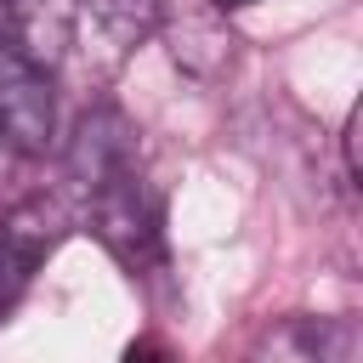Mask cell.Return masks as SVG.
<instances>
[{
    "instance_id": "1",
    "label": "cell",
    "mask_w": 363,
    "mask_h": 363,
    "mask_svg": "<svg viewBox=\"0 0 363 363\" xmlns=\"http://www.w3.org/2000/svg\"><path fill=\"white\" fill-rule=\"evenodd\" d=\"M85 227L108 244V255L125 272H159L164 267V204L147 187L142 164L85 193Z\"/></svg>"
},
{
    "instance_id": "2",
    "label": "cell",
    "mask_w": 363,
    "mask_h": 363,
    "mask_svg": "<svg viewBox=\"0 0 363 363\" xmlns=\"http://www.w3.org/2000/svg\"><path fill=\"white\" fill-rule=\"evenodd\" d=\"M0 142L23 159H40L57 142V91L11 40H0Z\"/></svg>"
},
{
    "instance_id": "3",
    "label": "cell",
    "mask_w": 363,
    "mask_h": 363,
    "mask_svg": "<svg viewBox=\"0 0 363 363\" xmlns=\"http://www.w3.org/2000/svg\"><path fill=\"white\" fill-rule=\"evenodd\" d=\"M62 238H68V216L57 199H23L17 210L0 216V318L23 301L40 261H51Z\"/></svg>"
},
{
    "instance_id": "4",
    "label": "cell",
    "mask_w": 363,
    "mask_h": 363,
    "mask_svg": "<svg viewBox=\"0 0 363 363\" xmlns=\"http://www.w3.org/2000/svg\"><path fill=\"white\" fill-rule=\"evenodd\" d=\"M136 164H142L136 125H130L113 102L85 108L79 125H74V136H68V182H74L79 193H91V187L113 182V176H125V170H136Z\"/></svg>"
},
{
    "instance_id": "5",
    "label": "cell",
    "mask_w": 363,
    "mask_h": 363,
    "mask_svg": "<svg viewBox=\"0 0 363 363\" xmlns=\"http://www.w3.org/2000/svg\"><path fill=\"white\" fill-rule=\"evenodd\" d=\"M74 34H79V0H11V34L6 40L34 68L57 74L68 45H74Z\"/></svg>"
},
{
    "instance_id": "6",
    "label": "cell",
    "mask_w": 363,
    "mask_h": 363,
    "mask_svg": "<svg viewBox=\"0 0 363 363\" xmlns=\"http://www.w3.org/2000/svg\"><path fill=\"white\" fill-rule=\"evenodd\" d=\"M170 57H176L187 74L216 79V74L233 68V57H238V34L221 28L216 17H182V23L170 28Z\"/></svg>"
},
{
    "instance_id": "7",
    "label": "cell",
    "mask_w": 363,
    "mask_h": 363,
    "mask_svg": "<svg viewBox=\"0 0 363 363\" xmlns=\"http://www.w3.org/2000/svg\"><path fill=\"white\" fill-rule=\"evenodd\" d=\"M85 17H91V28L102 34V45L113 57H130L142 40L159 34L164 0H85Z\"/></svg>"
},
{
    "instance_id": "8",
    "label": "cell",
    "mask_w": 363,
    "mask_h": 363,
    "mask_svg": "<svg viewBox=\"0 0 363 363\" xmlns=\"http://www.w3.org/2000/svg\"><path fill=\"white\" fill-rule=\"evenodd\" d=\"M210 6H216V11L227 17V11H244V6H255V0H210Z\"/></svg>"
},
{
    "instance_id": "9",
    "label": "cell",
    "mask_w": 363,
    "mask_h": 363,
    "mask_svg": "<svg viewBox=\"0 0 363 363\" xmlns=\"http://www.w3.org/2000/svg\"><path fill=\"white\" fill-rule=\"evenodd\" d=\"M11 34V0H0V40Z\"/></svg>"
}]
</instances>
